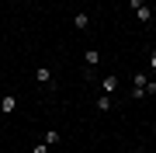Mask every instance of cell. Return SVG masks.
<instances>
[{"label":"cell","mask_w":156,"mask_h":153,"mask_svg":"<svg viewBox=\"0 0 156 153\" xmlns=\"http://www.w3.org/2000/svg\"><path fill=\"white\" fill-rule=\"evenodd\" d=\"M146 87H149V73H135L132 77V97H146Z\"/></svg>","instance_id":"6da1fadb"},{"label":"cell","mask_w":156,"mask_h":153,"mask_svg":"<svg viewBox=\"0 0 156 153\" xmlns=\"http://www.w3.org/2000/svg\"><path fill=\"white\" fill-rule=\"evenodd\" d=\"M132 11H135V17H139L142 24L153 21V11H149V4H146V0H132Z\"/></svg>","instance_id":"7a4b0ae2"},{"label":"cell","mask_w":156,"mask_h":153,"mask_svg":"<svg viewBox=\"0 0 156 153\" xmlns=\"http://www.w3.org/2000/svg\"><path fill=\"white\" fill-rule=\"evenodd\" d=\"M73 28H76V31H87V28H90L87 11H76V14H73Z\"/></svg>","instance_id":"3957f363"},{"label":"cell","mask_w":156,"mask_h":153,"mask_svg":"<svg viewBox=\"0 0 156 153\" xmlns=\"http://www.w3.org/2000/svg\"><path fill=\"white\" fill-rule=\"evenodd\" d=\"M35 80H38L42 87H52V70L49 66H38V70H35Z\"/></svg>","instance_id":"277c9868"},{"label":"cell","mask_w":156,"mask_h":153,"mask_svg":"<svg viewBox=\"0 0 156 153\" xmlns=\"http://www.w3.org/2000/svg\"><path fill=\"white\" fill-rule=\"evenodd\" d=\"M14 108H17V97L14 94H4V97H0V111H4V115H11Z\"/></svg>","instance_id":"5b68a950"},{"label":"cell","mask_w":156,"mask_h":153,"mask_svg":"<svg viewBox=\"0 0 156 153\" xmlns=\"http://www.w3.org/2000/svg\"><path fill=\"white\" fill-rule=\"evenodd\" d=\"M83 63H87V66H97V63H101V52L97 49H83Z\"/></svg>","instance_id":"8992f818"},{"label":"cell","mask_w":156,"mask_h":153,"mask_svg":"<svg viewBox=\"0 0 156 153\" xmlns=\"http://www.w3.org/2000/svg\"><path fill=\"white\" fill-rule=\"evenodd\" d=\"M111 108H115L111 94H101V97H97V111H111Z\"/></svg>","instance_id":"52a82bcc"},{"label":"cell","mask_w":156,"mask_h":153,"mask_svg":"<svg viewBox=\"0 0 156 153\" xmlns=\"http://www.w3.org/2000/svg\"><path fill=\"white\" fill-rule=\"evenodd\" d=\"M101 87H104V94H115V91H118V77H104Z\"/></svg>","instance_id":"ba28073f"},{"label":"cell","mask_w":156,"mask_h":153,"mask_svg":"<svg viewBox=\"0 0 156 153\" xmlns=\"http://www.w3.org/2000/svg\"><path fill=\"white\" fill-rule=\"evenodd\" d=\"M59 139H62V136H59V132H45V139H42V143H45V146H56V143H59Z\"/></svg>","instance_id":"9c48e42d"},{"label":"cell","mask_w":156,"mask_h":153,"mask_svg":"<svg viewBox=\"0 0 156 153\" xmlns=\"http://www.w3.org/2000/svg\"><path fill=\"white\" fill-rule=\"evenodd\" d=\"M146 97H156V80H149V87H146Z\"/></svg>","instance_id":"30bf717a"},{"label":"cell","mask_w":156,"mask_h":153,"mask_svg":"<svg viewBox=\"0 0 156 153\" xmlns=\"http://www.w3.org/2000/svg\"><path fill=\"white\" fill-rule=\"evenodd\" d=\"M49 150H52V146H45V143H38V146H35L31 153H49Z\"/></svg>","instance_id":"8fae6325"},{"label":"cell","mask_w":156,"mask_h":153,"mask_svg":"<svg viewBox=\"0 0 156 153\" xmlns=\"http://www.w3.org/2000/svg\"><path fill=\"white\" fill-rule=\"evenodd\" d=\"M149 70L156 73V49H153V56H149Z\"/></svg>","instance_id":"7c38bea8"},{"label":"cell","mask_w":156,"mask_h":153,"mask_svg":"<svg viewBox=\"0 0 156 153\" xmlns=\"http://www.w3.org/2000/svg\"><path fill=\"white\" fill-rule=\"evenodd\" d=\"M14 4H21V0H14Z\"/></svg>","instance_id":"4fadbf2b"},{"label":"cell","mask_w":156,"mask_h":153,"mask_svg":"<svg viewBox=\"0 0 156 153\" xmlns=\"http://www.w3.org/2000/svg\"><path fill=\"white\" fill-rule=\"evenodd\" d=\"M0 115H4V111H0Z\"/></svg>","instance_id":"5bb4252c"}]
</instances>
